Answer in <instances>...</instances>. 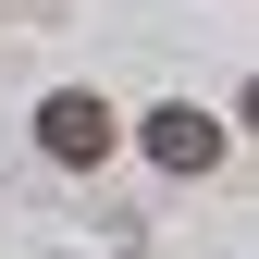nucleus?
I'll return each mask as SVG.
<instances>
[{"instance_id": "1", "label": "nucleus", "mask_w": 259, "mask_h": 259, "mask_svg": "<svg viewBox=\"0 0 259 259\" xmlns=\"http://www.w3.org/2000/svg\"><path fill=\"white\" fill-rule=\"evenodd\" d=\"M37 148L62 160V173H99V160L123 148V123H111V99H87V87H62V99H37Z\"/></svg>"}, {"instance_id": "2", "label": "nucleus", "mask_w": 259, "mask_h": 259, "mask_svg": "<svg viewBox=\"0 0 259 259\" xmlns=\"http://www.w3.org/2000/svg\"><path fill=\"white\" fill-rule=\"evenodd\" d=\"M136 136H148V160H160V173H210V160H222V123H210L198 99H173V111H148Z\"/></svg>"}]
</instances>
